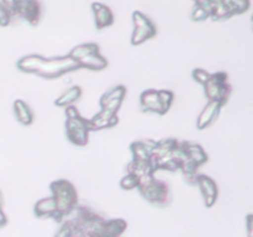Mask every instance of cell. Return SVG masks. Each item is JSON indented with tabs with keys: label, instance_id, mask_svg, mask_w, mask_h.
<instances>
[{
	"label": "cell",
	"instance_id": "52a82bcc",
	"mask_svg": "<svg viewBox=\"0 0 253 237\" xmlns=\"http://www.w3.org/2000/svg\"><path fill=\"white\" fill-rule=\"evenodd\" d=\"M133 31L131 36V43L133 46H138L146 42L147 40L153 39L157 35V29L152 20L146 16L143 12L135 11L132 14Z\"/></svg>",
	"mask_w": 253,
	"mask_h": 237
},
{
	"label": "cell",
	"instance_id": "6da1fadb",
	"mask_svg": "<svg viewBox=\"0 0 253 237\" xmlns=\"http://www.w3.org/2000/svg\"><path fill=\"white\" fill-rule=\"evenodd\" d=\"M17 69L25 73H34L46 79H54L68 72L81 69L78 62L71 56L58 58H43L39 54H29L17 61Z\"/></svg>",
	"mask_w": 253,
	"mask_h": 237
},
{
	"label": "cell",
	"instance_id": "ffe728a7",
	"mask_svg": "<svg viewBox=\"0 0 253 237\" xmlns=\"http://www.w3.org/2000/svg\"><path fill=\"white\" fill-rule=\"evenodd\" d=\"M177 142L178 141L174 140V138H163V140L156 142V146L155 148H153L152 152V158H151V159H160V158L169 155V153L172 152L173 148H174V146L177 145Z\"/></svg>",
	"mask_w": 253,
	"mask_h": 237
},
{
	"label": "cell",
	"instance_id": "30bf717a",
	"mask_svg": "<svg viewBox=\"0 0 253 237\" xmlns=\"http://www.w3.org/2000/svg\"><path fill=\"white\" fill-rule=\"evenodd\" d=\"M140 104L143 111H151V113L160 114V115H165L167 113V110L163 108L162 103H161L158 90L156 89H148V90L143 91L141 94Z\"/></svg>",
	"mask_w": 253,
	"mask_h": 237
},
{
	"label": "cell",
	"instance_id": "9c48e42d",
	"mask_svg": "<svg viewBox=\"0 0 253 237\" xmlns=\"http://www.w3.org/2000/svg\"><path fill=\"white\" fill-rule=\"evenodd\" d=\"M118 114L111 110H108V109L101 108L100 113L93 116L90 120H88V126L90 131H96L103 130V128L113 127V126L118 125Z\"/></svg>",
	"mask_w": 253,
	"mask_h": 237
},
{
	"label": "cell",
	"instance_id": "7c38bea8",
	"mask_svg": "<svg viewBox=\"0 0 253 237\" xmlns=\"http://www.w3.org/2000/svg\"><path fill=\"white\" fill-rule=\"evenodd\" d=\"M222 106L224 105H222L221 103H219V101L210 100L209 103L205 105V108L203 109L199 118H198L197 127L199 128V130H204V128L209 127V126L217 118Z\"/></svg>",
	"mask_w": 253,
	"mask_h": 237
},
{
	"label": "cell",
	"instance_id": "2e32d148",
	"mask_svg": "<svg viewBox=\"0 0 253 237\" xmlns=\"http://www.w3.org/2000/svg\"><path fill=\"white\" fill-rule=\"evenodd\" d=\"M35 215L37 217H52L57 211V204L53 197L43 198L35 204Z\"/></svg>",
	"mask_w": 253,
	"mask_h": 237
},
{
	"label": "cell",
	"instance_id": "d6a6232c",
	"mask_svg": "<svg viewBox=\"0 0 253 237\" xmlns=\"http://www.w3.org/2000/svg\"><path fill=\"white\" fill-rule=\"evenodd\" d=\"M0 209H2V197H1V193H0Z\"/></svg>",
	"mask_w": 253,
	"mask_h": 237
},
{
	"label": "cell",
	"instance_id": "5bb4252c",
	"mask_svg": "<svg viewBox=\"0 0 253 237\" xmlns=\"http://www.w3.org/2000/svg\"><path fill=\"white\" fill-rule=\"evenodd\" d=\"M155 167L152 164V160H142V159H132L130 164L127 165V173L135 174L136 177L145 178L151 177L155 174Z\"/></svg>",
	"mask_w": 253,
	"mask_h": 237
},
{
	"label": "cell",
	"instance_id": "3957f363",
	"mask_svg": "<svg viewBox=\"0 0 253 237\" xmlns=\"http://www.w3.org/2000/svg\"><path fill=\"white\" fill-rule=\"evenodd\" d=\"M12 19H22L32 26L40 22L43 11L41 0H1Z\"/></svg>",
	"mask_w": 253,
	"mask_h": 237
},
{
	"label": "cell",
	"instance_id": "603a6c76",
	"mask_svg": "<svg viewBox=\"0 0 253 237\" xmlns=\"http://www.w3.org/2000/svg\"><path fill=\"white\" fill-rule=\"evenodd\" d=\"M126 95V88L124 85H116L114 88H111L110 90L106 91L100 99V106H103L104 104L109 103L111 100H116V99H120V100H124Z\"/></svg>",
	"mask_w": 253,
	"mask_h": 237
},
{
	"label": "cell",
	"instance_id": "7a4b0ae2",
	"mask_svg": "<svg viewBox=\"0 0 253 237\" xmlns=\"http://www.w3.org/2000/svg\"><path fill=\"white\" fill-rule=\"evenodd\" d=\"M51 192L57 204V211L52 215V219L57 222H62L64 217L71 215L78 205V194L74 185L66 179L52 182Z\"/></svg>",
	"mask_w": 253,
	"mask_h": 237
},
{
	"label": "cell",
	"instance_id": "4dcf8cb0",
	"mask_svg": "<svg viewBox=\"0 0 253 237\" xmlns=\"http://www.w3.org/2000/svg\"><path fill=\"white\" fill-rule=\"evenodd\" d=\"M246 227L247 237H253V214H249L246 216Z\"/></svg>",
	"mask_w": 253,
	"mask_h": 237
},
{
	"label": "cell",
	"instance_id": "5b68a950",
	"mask_svg": "<svg viewBox=\"0 0 253 237\" xmlns=\"http://www.w3.org/2000/svg\"><path fill=\"white\" fill-rule=\"evenodd\" d=\"M137 189L143 199L157 206H167L172 199L168 185L162 180L153 178V175L141 178Z\"/></svg>",
	"mask_w": 253,
	"mask_h": 237
},
{
	"label": "cell",
	"instance_id": "44dd1931",
	"mask_svg": "<svg viewBox=\"0 0 253 237\" xmlns=\"http://www.w3.org/2000/svg\"><path fill=\"white\" fill-rule=\"evenodd\" d=\"M99 52V46L96 43H82L79 46L74 47L71 52H69V56L73 59H76L77 62L79 59L84 58V57L89 56L91 53H98Z\"/></svg>",
	"mask_w": 253,
	"mask_h": 237
},
{
	"label": "cell",
	"instance_id": "d6986e66",
	"mask_svg": "<svg viewBox=\"0 0 253 237\" xmlns=\"http://www.w3.org/2000/svg\"><path fill=\"white\" fill-rule=\"evenodd\" d=\"M185 148H187L189 159L194 162L198 167H202L203 164L208 162V155L200 145L193 142H185Z\"/></svg>",
	"mask_w": 253,
	"mask_h": 237
},
{
	"label": "cell",
	"instance_id": "1f68e13d",
	"mask_svg": "<svg viewBox=\"0 0 253 237\" xmlns=\"http://www.w3.org/2000/svg\"><path fill=\"white\" fill-rule=\"evenodd\" d=\"M7 224V217L6 215L4 214V211H2V209H0V227L5 226V225Z\"/></svg>",
	"mask_w": 253,
	"mask_h": 237
},
{
	"label": "cell",
	"instance_id": "4fadbf2b",
	"mask_svg": "<svg viewBox=\"0 0 253 237\" xmlns=\"http://www.w3.org/2000/svg\"><path fill=\"white\" fill-rule=\"evenodd\" d=\"M156 146V141L143 140L136 141L131 145V152H132L133 159L150 160L152 158L153 148Z\"/></svg>",
	"mask_w": 253,
	"mask_h": 237
},
{
	"label": "cell",
	"instance_id": "9a60e30c",
	"mask_svg": "<svg viewBox=\"0 0 253 237\" xmlns=\"http://www.w3.org/2000/svg\"><path fill=\"white\" fill-rule=\"evenodd\" d=\"M14 113L17 121L22 125H31L34 121V113L30 109V106L21 99H17L14 101Z\"/></svg>",
	"mask_w": 253,
	"mask_h": 237
},
{
	"label": "cell",
	"instance_id": "ba28073f",
	"mask_svg": "<svg viewBox=\"0 0 253 237\" xmlns=\"http://www.w3.org/2000/svg\"><path fill=\"white\" fill-rule=\"evenodd\" d=\"M195 185L200 188V192L204 198L205 206H214L217 200V195H219V189H217V184L215 183V180L205 174H199L197 175V184Z\"/></svg>",
	"mask_w": 253,
	"mask_h": 237
},
{
	"label": "cell",
	"instance_id": "f546056e",
	"mask_svg": "<svg viewBox=\"0 0 253 237\" xmlns=\"http://www.w3.org/2000/svg\"><path fill=\"white\" fill-rule=\"evenodd\" d=\"M210 76H211V74L208 73L205 69L197 68L193 71V78H194L198 83L202 84V85H205V83L210 79Z\"/></svg>",
	"mask_w": 253,
	"mask_h": 237
},
{
	"label": "cell",
	"instance_id": "277c9868",
	"mask_svg": "<svg viewBox=\"0 0 253 237\" xmlns=\"http://www.w3.org/2000/svg\"><path fill=\"white\" fill-rule=\"evenodd\" d=\"M66 116V133L68 140L73 145L81 146V147L88 145V136L89 131H90L88 126V120L82 118L77 108H74L73 105L67 106Z\"/></svg>",
	"mask_w": 253,
	"mask_h": 237
},
{
	"label": "cell",
	"instance_id": "8992f818",
	"mask_svg": "<svg viewBox=\"0 0 253 237\" xmlns=\"http://www.w3.org/2000/svg\"><path fill=\"white\" fill-rule=\"evenodd\" d=\"M227 79H229V76L225 72H217L210 76V79L204 85L205 95L209 99V101H219L222 105L227 103L232 91Z\"/></svg>",
	"mask_w": 253,
	"mask_h": 237
},
{
	"label": "cell",
	"instance_id": "484cf974",
	"mask_svg": "<svg viewBox=\"0 0 253 237\" xmlns=\"http://www.w3.org/2000/svg\"><path fill=\"white\" fill-rule=\"evenodd\" d=\"M158 95H160V100L162 103L163 108L166 110H169L170 105H172L173 100H174V94L170 90H158Z\"/></svg>",
	"mask_w": 253,
	"mask_h": 237
},
{
	"label": "cell",
	"instance_id": "836d02e7",
	"mask_svg": "<svg viewBox=\"0 0 253 237\" xmlns=\"http://www.w3.org/2000/svg\"><path fill=\"white\" fill-rule=\"evenodd\" d=\"M252 24H253V14H252Z\"/></svg>",
	"mask_w": 253,
	"mask_h": 237
},
{
	"label": "cell",
	"instance_id": "d4e9b609",
	"mask_svg": "<svg viewBox=\"0 0 253 237\" xmlns=\"http://www.w3.org/2000/svg\"><path fill=\"white\" fill-rule=\"evenodd\" d=\"M230 4H231L235 15L245 14L251 7V1L250 0H230Z\"/></svg>",
	"mask_w": 253,
	"mask_h": 237
},
{
	"label": "cell",
	"instance_id": "8fae6325",
	"mask_svg": "<svg viewBox=\"0 0 253 237\" xmlns=\"http://www.w3.org/2000/svg\"><path fill=\"white\" fill-rule=\"evenodd\" d=\"M91 11H93L94 20H95V26L98 30L105 29V27L111 26L114 24V16L113 10L109 6H106L105 4H101V2H93L91 4Z\"/></svg>",
	"mask_w": 253,
	"mask_h": 237
},
{
	"label": "cell",
	"instance_id": "f1b7e54d",
	"mask_svg": "<svg viewBox=\"0 0 253 237\" xmlns=\"http://www.w3.org/2000/svg\"><path fill=\"white\" fill-rule=\"evenodd\" d=\"M54 237H73V227H72L71 220H67L62 224V226L56 232Z\"/></svg>",
	"mask_w": 253,
	"mask_h": 237
},
{
	"label": "cell",
	"instance_id": "83f0119b",
	"mask_svg": "<svg viewBox=\"0 0 253 237\" xmlns=\"http://www.w3.org/2000/svg\"><path fill=\"white\" fill-rule=\"evenodd\" d=\"M12 16L11 14L9 12V10L5 7V5L2 4L1 0H0V26L5 27V26H9L12 21Z\"/></svg>",
	"mask_w": 253,
	"mask_h": 237
},
{
	"label": "cell",
	"instance_id": "4316f807",
	"mask_svg": "<svg viewBox=\"0 0 253 237\" xmlns=\"http://www.w3.org/2000/svg\"><path fill=\"white\" fill-rule=\"evenodd\" d=\"M209 16V12L204 9L203 6L200 5L194 4V7H193V11H192V19L194 21H204L207 20Z\"/></svg>",
	"mask_w": 253,
	"mask_h": 237
},
{
	"label": "cell",
	"instance_id": "cb8c5ba5",
	"mask_svg": "<svg viewBox=\"0 0 253 237\" xmlns=\"http://www.w3.org/2000/svg\"><path fill=\"white\" fill-rule=\"evenodd\" d=\"M138 185H140V178L136 177L135 174H131V173H127L120 180V187L124 190L136 189V188H138Z\"/></svg>",
	"mask_w": 253,
	"mask_h": 237
},
{
	"label": "cell",
	"instance_id": "ac0fdd59",
	"mask_svg": "<svg viewBox=\"0 0 253 237\" xmlns=\"http://www.w3.org/2000/svg\"><path fill=\"white\" fill-rule=\"evenodd\" d=\"M81 96L82 88L78 85H74L72 86V88L67 89V90L54 101V104H56L57 106H59V108H67V106L73 105L74 103H77V101L81 99Z\"/></svg>",
	"mask_w": 253,
	"mask_h": 237
},
{
	"label": "cell",
	"instance_id": "e0dca14e",
	"mask_svg": "<svg viewBox=\"0 0 253 237\" xmlns=\"http://www.w3.org/2000/svg\"><path fill=\"white\" fill-rule=\"evenodd\" d=\"M81 68L91 69V71H101L108 67V61L101 56L100 53H91L89 56L84 57V58L78 61Z\"/></svg>",
	"mask_w": 253,
	"mask_h": 237
},
{
	"label": "cell",
	"instance_id": "7402d4cb",
	"mask_svg": "<svg viewBox=\"0 0 253 237\" xmlns=\"http://www.w3.org/2000/svg\"><path fill=\"white\" fill-rule=\"evenodd\" d=\"M127 222L123 219L106 220L105 231L110 237H120L125 232Z\"/></svg>",
	"mask_w": 253,
	"mask_h": 237
}]
</instances>
